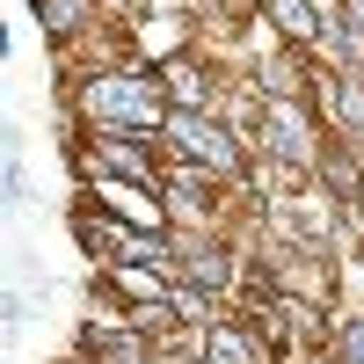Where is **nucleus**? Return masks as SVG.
Wrapping results in <instances>:
<instances>
[{
	"label": "nucleus",
	"instance_id": "nucleus-4",
	"mask_svg": "<svg viewBox=\"0 0 364 364\" xmlns=\"http://www.w3.org/2000/svg\"><path fill=\"white\" fill-rule=\"evenodd\" d=\"M80 343H87V350H102V364H146V350H139L132 336H117V328H87Z\"/></svg>",
	"mask_w": 364,
	"mask_h": 364
},
{
	"label": "nucleus",
	"instance_id": "nucleus-8",
	"mask_svg": "<svg viewBox=\"0 0 364 364\" xmlns=\"http://www.w3.org/2000/svg\"><path fill=\"white\" fill-rule=\"evenodd\" d=\"M73 8H80V0H44V29H51V37L73 29Z\"/></svg>",
	"mask_w": 364,
	"mask_h": 364
},
{
	"label": "nucleus",
	"instance_id": "nucleus-7",
	"mask_svg": "<svg viewBox=\"0 0 364 364\" xmlns=\"http://www.w3.org/2000/svg\"><path fill=\"white\" fill-rule=\"evenodd\" d=\"M211 364H255L240 336H211Z\"/></svg>",
	"mask_w": 364,
	"mask_h": 364
},
{
	"label": "nucleus",
	"instance_id": "nucleus-11",
	"mask_svg": "<svg viewBox=\"0 0 364 364\" xmlns=\"http://www.w3.org/2000/svg\"><path fill=\"white\" fill-rule=\"evenodd\" d=\"M336 364H364V328H343V357Z\"/></svg>",
	"mask_w": 364,
	"mask_h": 364
},
{
	"label": "nucleus",
	"instance_id": "nucleus-3",
	"mask_svg": "<svg viewBox=\"0 0 364 364\" xmlns=\"http://www.w3.org/2000/svg\"><path fill=\"white\" fill-rule=\"evenodd\" d=\"M87 161H95V168H109V175H139V182H161L154 168H146V154H139V146H124V139H102Z\"/></svg>",
	"mask_w": 364,
	"mask_h": 364
},
{
	"label": "nucleus",
	"instance_id": "nucleus-10",
	"mask_svg": "<svg viewBox=\"0 0 364 364\" xmlns=\"http://www.w3.org/2000/svg\"><path fill=\"white\" fill-rule=\"evenodd\" d=\"M277 22L284 29H314V8H306V0H277Z\"/></svg>",
	"mask_w": 364,
	"mask_h": 364
},
{
	"label": "nucleus",
	"instance_id": "nucleus-6",
	"mask_svg": "<svg viewBox=\"0 0 364 364\" xmlns=\"http://www.w3.org/2000/svg\"><path fill=\"white\" fill-rule=\"evenodd\" d=\"M168 182H175V190H168V204H175V211H204V204H211L197 175H168Z\"/></svg>",
	"mask_w": 364,
	"mask_h": 364
},
{
	"label": "nucleus",
	"instance_id": "nucleus-1",
	"mask_svg": "<svg viewBox=\"0 0 364 364\" xmlns=\"http://www.w3.org/2000/svg\"><path fill=\"white\" fill-rule=\"evenodd\" d=\"M80 102L102 117V132H154V124H168V109L154 102V87H139V80H95Z\"/></svg>",
	"mask_w": 364,
	"mask_h": 364
},
{
	"label": "nucleus",
	"instance_id": "nucleus-5",
	"mask_svg": "<svg viewBox=\"0 0 364 364\" xmlns=\"http://www.w3.org/2000/svg\"><path fill=\"white\" fill-rule=\"evenodd\" d=\"M226 269H233L226 248H197V255H190V277H197L204 291H219V284H226Z\"/></svg>",
	"mask_w": 364,
	"mask_h": 364
},
{
	"label": "nucleus",
	"instance_id": "nucleus-2",
	"mask_svg": "<svg viewBox=\"0 0 364 364\" xmlns=\"http://www.w3.org/2000/svg\"><path fill=\"white\" fill-rule=\"evenodd\" d=\"M168 132H175V146H182V154H197L204 168H219V175H233V168H240V154H233V139H219L211 124H197V117H182V109H168Z\"/></svg>",
	"mask_w": 364,
	"mask_h": 364
},
{
	"label": "nucleus",
	"instance_id": "nucleus-12",
	"mask_svg": "<svg viewBox=\"0 0 364 364\" xmlns=\"http://www.w3.org/2000/svg\"><path fill=\"white\" fill-rule=\"evenodd\" d=\"M350 29H357V37H364V0H350Z\"/></svg>",
	"mask_w": 364,
	"mask_h": 364
},
{
	"label": "nucleus",
	"instance_id": "nucleus-9",
	"mask_svg": "<svg viewBox=\"0 0 364 364\" xmlns=\"http://www.w3.org/2000/svg\"><path fill=\"white\" fill-rule=\"evenodd\" d=\"M328 182H336V190H343V197H357V190H364V182H357V168H350L343 154H328Z\"/></svg>",
	"mask_w": 364,
	"mask_h": 364
}]
</instances>
